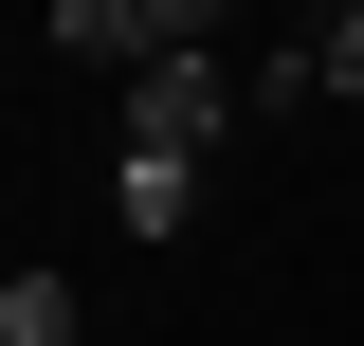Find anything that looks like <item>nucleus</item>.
<instances>
[{
    "instance_id": "f03ea898",
    "label": "nucleus",
    "mask_w": 364,
    "mask_h": 346,
    "mask_svg": "<svg viewBox=\"0 0 364 346\" xmlns=\"http://www.w3.org/2000/svg\"><path fill=\"white\" fill-rule=\"evenodd\" d=\"M182 19H200V0H55L37 55H109V73H146V55H182Z\"/></svg>"
},
{
    "instance_id": "20e7f679",
    "label": "nucleus",
    "mask_w": 364,
    "mask_h": 346,
    "mask_svg": "<svg viewBox=\"0 0 364 346\" xmlns=\"http://www.w3.org/2000/svg\"><path fill=\"white\" fill-rule=\"evenodd\" d=\"M0 346H91V328H73V273H55V256H18V273H0Z\"/></svg>"
},
{
    "instance_id": "39448f33",
    "label": "nucleus",
    "mask_w": 364,
    "mask_h": 346,
    "mask_svg": "<svg viewBox=\"0 0 364 346\" xmlns=\"http://www.w3.org/2000/svg\"><path fill=\"white\" fill-rule=\"evenodd\" d=\"M291 55H310V91H346V110H364V0H328V19H310Z\"/></svg>"
},
{
    "instance_id": "7ed1b4c3",
    "label": "nucleus",
    "mask_w": 364,
    "mask_h": 346,
    "mask_svg": "<svg viewBox=\"0 0 364 346\" xmlns=\"http://www.w3.org/2000/svg\"><path fill=\"white\" fill-rule=\"evenodd\" d=\"M109 219H128V237H182V219H200V164L128 146V164H109Z\"/></svg>"
},
{
    "instance_id": "f257e3e1",
    "label": "nucleus",
    "mask_w": 364,
    "mask_h": 346,
    "mask_svg": "<svg viewBox=\"0 0 364 346\" xmlns=\"http://www.w3.org/2000/svg\"><path fill=\"white\" fill-rule=\"evenodd\" d=\"M237 110H255V73H219V19H182V55L128 73V146H164V164H200Z\"/></svg>"
}]
</instances>
